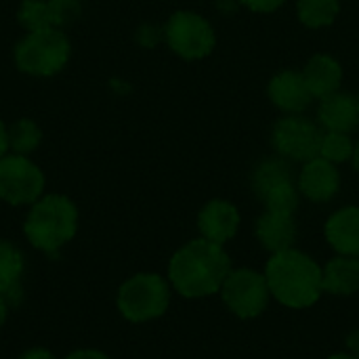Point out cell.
<instances>
[{"instance_id":"obj_20","label":"cell","mask_w":359,"mask_h":359,"mask_svg":"<svg viewBox=\"0 0 359 359\" xmlns=\"http://www.w3.org/2000/svg\"><path fill=\"white\" fill-rule=\"evenodd\" d=\"M17 21L25 32L59 27L50 0H23L17 11Z\"/></svg>"},{"instance_id":"obj_17","label":"cell","mask_w":359,"mask_h":359,"mask_svg":"<svg viewBox=\"0 0 359 359\" xmlns=\"http://www.w3.org/2000/svg\"><path fill=\"white\" fill-rule=\"evenodd\" d=\"M322 290L328 294L351 297L359 290V259L337 257L322 269Z\"/></svg>"},{"instance_id":"obj_1","label":"cell","mask_w":359,"mask_h":359,"mask_svg":"<svg viewBox=\"0 0 359 359\" xmlns=\"http://www.w3.org/2000/svg\"><path fill=\"white\" fill-rule=\"evenodd\" d=\"M229 273L231 261L223 246L204 238L191 240L179 248L168 265L170 284L187 299H200L219 292Z\"/></svg>"},{"instance_id":"obj_22","label":"cell","mask_w":359,"mask_h":359,"mask_svg":"<svg viewBox=\"0 0 359 359\" xmlns=\"http://www.w3.org/2000/svg\"><path fill=\"white\" fill-rule=\"evenodd\" d=\"M40 141H42V130L29 118H21L13 126H8V147H11V154L29 156L32 151L38 149Z\"/></svg>"},{"instance_id":"obj_34","label":"cell","mask_w":359,"mask_h":359,"mask_svg":"<svg viewBox=\"0 0 359 359\" xmlns=\"http://www.w3.org/2000/svg\"><path fill=\"white\" fill-rule=\"evenodd\" d=\"M358 107H359V97H358Z\"/></svg>"},{"instance_id":"obj_24","label":"cell","mask_w":359,"mask_h":359,"mask_svg":"<svg viewBox=\"0 0 359 359\" xmlns=\"http://www.w3.org/2000/svg\"><path fill=\"white\" fill-rule=\"evenodd\" d=\"M263 202H265L267 210L282 212V215H294V210L299 208V189H297L294 181L280 183L263 198Z\"/></svg>"},{"instance_id":"obj_13","label":"cell","mask_w":359,"mask_h":359,"mask_svg":"<svg viewBox=\"0 0 359 359\" xmlns=\"http://www.w3.org/2000/svg\"><path fill=\"white\" fill-rule=\"evenodd\" d=\"M318 118L326 130L353 133L359 126L358 97H353L349 93H341V90L324 97L320 101Z\"/></svg>"},{"instance_id":"obj_14","label":"cell","mask_w":359,"mask_h":359,"mask_svg":"<svg viewBox=\"0 0 359 359\" xmlns=\"http://www.w3.org/2000/svg\"><path fill=\"white\" fill-rule=\"evenodd\" d=\"M255 233L259 238V242L263 244V248H267L269 252H284L288 248H292L294 240H297V223L292 215H282V212H273V210H265L255 225Z\"/></svg>"},{"instance_id":"obj_32","label":"cell","mask_w":359,"mask_h":359,"mask_svg":"<svg viewBox=\"0 0 359 359\" xmlns=\"http://www.w3.org/2000/svg\"><path fill=\"white\" fill-rule=\"evenodd\" d=\"M351 160H353V168L359 172V143H355V147H353V156H351Z\"/></svg>"},{"instance_id":"obj_19","label":"cell","mask_w":359,"mask_h":359,"mask_svg":"<svg viewBox=\"0 0 359 359\" xmlns=\"http://www.w3.org/2000/svg\"><path fill=\"white\" fill-rule=\"evenodd\" d=\"M23 276V255L11 242L0 240V294L13 299L19 294V282Z\"/></svg>"},{"instance_id":"obj_25","label":"cell","mask_w":359,"mask_h":359,"mask_svg":"<svg viewBox=\"0 0 359 359\" xmlns=\"http://www.w3.org/2000/svg\"><path fill=\"white\" fill-rule=\"evenodd\" d=\"M50 6L55 11L59 27H63L65 23L76 19L80 13V0H50Z\"/></svg>"},{"instance_id":"obj_33","label":"cell","mask_w":359,"mask_h":359,"mask_svg":"<svg viewBox=\"0 0 359 359\" xmlns=\"http://www.w3.org/2000/svg\"><path fill=\"white\" fill-rule=\"evenodd\" d=\"M330 359H355L353 355H347V353H339V355H332Z\"/></svg>"},{"instance_id":"obj_3","label":"cell","mask_w":359,"mask_h":359,"mask_svg":"<svg viewBox=\"0 0 359 359\" xmlns=\"http://www.w3.org/2000/svg\"><path fill=\"white\" fill-rule=\"evenodd\" d=\"M76 229L78 208L69 198L61 194H48L36 200L29 206L23 223V233L27 242L46 255L63 248L76 236Z\"/></svg>"},{"instance_id":"obj_21","label":"cell","mask_w":359,"mask_h":359,"mask_svg":"<svg viewBox=\"0 0 359 359\" xmlns=\"http://www.w3.org/2000/svg\"><path fill=\"white\" fill-rule=\"evenodd\" d=\"M341 11L339 0H299L297 13L303 25L311 29H320L330 25Z\"/></svg>"},{"instance_id":"obj_30","label":"cell","mask_w":359,"mask_h":359,"mask_svg":"<svg viewBox=\"0 0 359 359\" xmlns=\"http://www.w3.org/2000/svg\"><path fill=\"white\" fill-rule=\"evenodd\" d=\"M347 349H349V353H351L353 358L359 359V328L358 330H353V332L347 337Z\"/></svg>"},{"instance_id":"obj_27","label":"cell","mask_w":359,"mask_h":359,"mask_svg":"<svg viewBox=\"0 0 359 359\" xmlns=\"http://www.w3.org/2000/svg\"><path fill=\"white\" fill-rule=\"evenodd\" d=\"M65 359H109L105 353L101 351H95V349H80V351H74L72 355H67Z\"/></svg>"},{"instance_id":"obj_28","label":"cell","mask_w":359,"mask_h":359,"mask_svg":"<svg viewBox=\"0 0 359 359\" xmlns=\"http://www.w3.org/2000/svg\"><path fill=\"white\" fill-rule=\"evenodd\" d=\"M19 359H55V355L48 351V349H42V347H34L29 351H25Z\"/></svg>"},{"instance_id":"obj_2","label":"cell","mask_w":359,"mask_h":359,"mask_svg":"<svg viewBox=\"0 0 359 359\" xmlns=\"http://www.w3.org/2000/svg\"><path fill=\"white\" fill-rule=\"evenodd\" d=\"M265 278L271 294L282 305L292 309H305L313 305L324 292L320 265L294 248L276 252L267 263Z\"/></svg>"},{"instance_id":"obj_26","label":"cell","mask_w":359,"mask_h":359,"mask_svg":"<svg viewBox=\"0 0 359 359\" xmlns=\"http://www.w3.org/2000/svg\"><path fill=\"white\" fill-rule=\"evenodd\" d=\"M242 4H246L250 11L255 13H273L278 11L286 0H240Z\"/></svg>"},{"instance_id":"obj_8","label":"cell","mask_w":359,"mask_h":359,"mask_svg":"<svg viewBox=\"0 0 359 359\" xmlns=\"http://www.w3.org/2000/svg\"><path fill=\"white\" fill-rule=\"evenodd\" d=\"M322 130L303 114H288L280 118L271 130V145L276 151L294 162H309L320 156Z\"/></svg>"},{"instance_id":"obj_10","label":"cell","mask_w":359,"mask_h":359,"mask_svg":"<svg viewBox=\"0 0 359 359\" xmlns=\"http://www.w3.org/2000/svg\"><path fill=\"white\" fill-rule=\"evenodd\" d=\"M341 187V175L337 164L324 160L322 156L305 162L301 175H299V191L316 202V204H324L330 202Z\"/></svg>"},{"instance_id":"obj_16","label":"cell","mask_w":359,"mask_h":359,"mask_svg":"<svg viewBox=\"0 0 359 359\" xmlns=\"http://www.w3.org/2000/svg\"><path fill=\"white\" fill-rule=\"evenodd\" d=\"M303 78H305L313 99H324L341 88L343 67L334 57L320 53L307 61V65L303 69Z\"/></svg>"},{"instance_id":"obj_5","label":"cell","mask_w":359,"mask_h":359,"mask_svg":"<svg viewBox=\"0 0 359 359\" xmlns=\"http://www.w3.org/2000/svg\"><path fill=\"white\" fill-rule=\"evenodd\" d=\"M170 303V288L156 273H139L118 290V309L128 322H149L160 318Z\"/></svg>"},{"instance_id":"obj_15","label":"cell","mask_w":359,"mask_h":359,"mask_svg":"<svg viewBox=\"0 0 359 359\" xmlns=\"http://www.w3.org/2000/svg\"><path fill=\"white\" fill-rule=\"evenodd\" d=\"M326 240L339 255L359 259V206L341 208L328 219Z\"/></svg>"},{"instance_id":"obj_29","label":"cell","mask_w":359,"mask_h":359,"mask_svg":"<svg viewBox=\"0 0 359 359\" xmlns=\"http://www.w3.org/2000/svg\"><path fill=\"white\" fill-rule=\"evenodd\" d=\"M11 154V147H8V126L0 120V158Z\"/></svg>"},{"instance_id":"obj_23","label":"cell","mask_w":359,"mask_h":359,"mask_svg":"<svg viewBox=\"0 0 359 359\" xmlns=\"http://www.w3.org/2000/svg\"><path fill=\"white\" fill-rule=\"evenodd\" d=\"M353 147L355 143L351 141L349 133H337V130H328L322 135V143H320V156L332 164H341L351 160L353 156Z\"/></svg>"},{"instance_id":"obj_6","label":"cell","mask_w":359,"mask_h":359,"mask_svg":"<svg viewBox=\"0 0 359 359\" xmlns=\"http://www.w3.org/2000/svg\"><path fill=\"white\" fill-rule=\"evenodd\" d=\"M44 196V172L27 156L0 158V200L11 206H32Z\"/></svg>"},{"instance_id":"obj_4","label":"cell","mask_w":359,"mask_h":359,"mask_svg":"<svg viewBox=\"0 0 359 359\" xmlns=\"http://www.w3.org/2000/svg\"><path fill=\"white\" fill-rule=\"evenodd\" d=\"M15 65L19 72L34 78L59 74L72 55L69 38L61 27L27 32L15 46Z\"/></svg>"},{"instance_id":"obj_12","label":"cell","mask_w":359,"mask_h":359,"mask_svg":"<svg viewBox=\"0 0 359 359\" xmlns=\"http://www.w3.org/2000/svg\"><path fill=\"white\" fill-rule=\"evenodd\" d=\"M240 227V212L233 204L225 200L208 202L198 215V229L204 240L223 246L229 242Z\"/></svg>"},{"instance_id":"obj_31","label":"cell","mask_w":359,"mask_h":359,"mask_svg":"<svg viewBox=\"0 0 359 359\" xmlns=\"http://www.w3.org/2000/svg\"><path fill=\"white\" fill-rule=\"evenodd\" d=\"M4 320H6V299L0 294V328L4 324Z\"/></svg>"},{"instance_id":"obj_18","label":"cell","mask_w":359,"mask_h":359,"mask_svg":"<svg viewBox=\"0 0 359 359\" xmlns=\"http://www.w3.org/2000/svg\"><path fill=\"white\" fill-rule=\"evenodd\" d=\"M286 181H294V175H292V168H290V162L286 158H267L263 160L255 170H252V177H250V185H252V191L259 200H263L276 185L280 183H286Z\"/></svg>"},{"instance_id":"obj_9","label":"cell","mask_w":359,"mask_h":359,"mask_svg":"<svg viewBox=\"0 0 359 359\" xmlns=\"http://www.w3.org/2000/svg\"><path fill=\"white\" fill-rule=\"evenodd\" d=\"M221 297L225 305L238 318H257L265 311L271 290L267 278L252 271V269H238L231 271L221 288Z\"/></svg>"},{"instance_id":"obj_11","label":"cell","mask_w":359,"mask_h":359,"mask_svg":"<svg viewBox=\"0 0 359 359\" xmlns=\"http://www.w3.org/2000/svg\"><path fill=\"white\" fill-rule=\"evenodd\" d=\"M269 99L286 114H303L313 103V95L303 78V72L294 69H284L271 78Z\"/></svg>"},{"instance_id":"obj_7","label":"cell","mask_w":359,"mask_h":359,"mask_svg":"<svg viewBox=\"0 0 359 359\" xmlns=\"http://www.w3.org/2000/svg\"><path fill=\"white\" fill-rule=\"evenodd\" d=\"M164 38L170 50L187 61H196L210 55L217 42L212 25L202 15L191 11L172 13L166 21Z\"/></svg>"}]
</instances>
